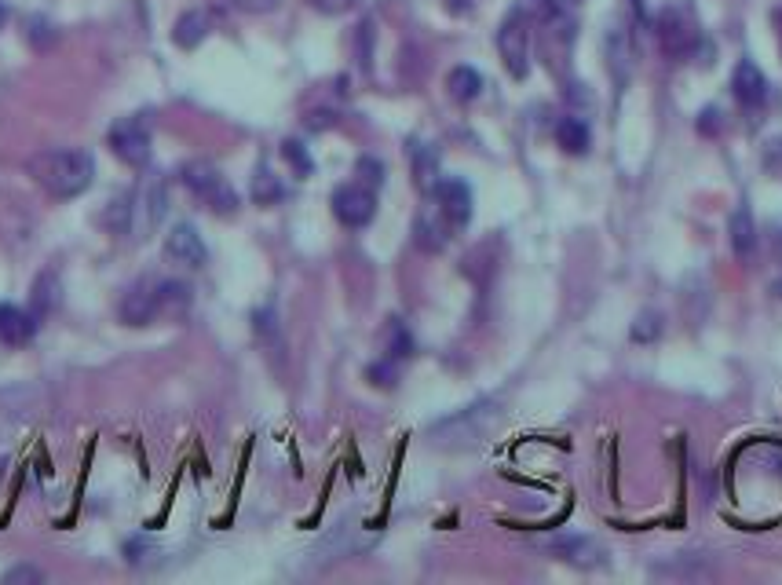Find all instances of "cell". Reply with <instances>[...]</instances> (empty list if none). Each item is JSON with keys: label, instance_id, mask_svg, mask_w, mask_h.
I'll use <instances>...</instances> for the list:
<instances>
[{"label": "cell", "instance_id": "6da1fadb", "mask_svg": "<svg viewBox=\"0 0 782 585\" xmlns=\"http://www.w3.org/2000/svg\"><path fill=\"white\" fill-rule=\"evenodd\" d=\"M30 172L52 198H77L96 180V161L88 150H41L30 158Z\"/></svg>", "mask_w": 782, "mask_h": 585}, {"label": "cell", "instance_id": "7a4b0ae2", "mask_svg": "<svg viewBox=\"0 0 782 585\" xmlns=\"http://www.w3.org/2000/svg\"><path fill=\"white\" fill-rule=\"evenodd\" d=\"M497 417H501V410H497L494 399H479V403L457 410L454 417L432 425V439L439 447H472L497 425Z\"/></svg>", "mask_w": 782, "mask_h": 585}, {"label": "cell", "instance_id": "3957f363", "mask_svg": "<svg viewBox=\"0 0 782 585\" xmlns=\"http://www.w3.org/2000/svg\"><path fill=\"white\" fill-rule=\"evenodd\" d=\"M180 180L183 187L194 194V198H201V202L209 205L212 213H234L238 209V191H234L231 183L223 180L220 169L216 165H209V161H187L180 169Z\"/></svg>", "mask_w": 782, "mask_h": 585}, {"label": "cell", "instance_id": "277c9868", "mask_svg": "<svg viewBox=\"0 0 782 585\" xmlns=\"http://www.w3.org/2000/svg\"><path fill=\"white\" fill-rule=\"evenodd\" d=\"M497 52H501L505 70L516 81H523L530 74V22L523 11H512L501 22V30H497Z\"/></svg>", "mask_w": 782, "mask_h": 585}, {"label": "cell", "instance_id": "5b68a950", "mask_svg": "<svg viewBox=\"0 0 782 585\" xmlns=\"http://www.w3.org/2000/svg\"><path fill=\"white\" fill-rule=\"evenodd\" d=\"M695 44H698V30H695V22H691V15H684L680 8H666L658 15V48H662L673 63L687 59V55L695 52Z\"/></svg>", "mask_w": 782, "mask_h": 585}, {"label": "cell", "instance_id": "8992f818", "mask_svg": "<svg viewBox=\"0 0 782 585\" xmlns=\"http://www.w3.org/2000/svg\"><path fill=\"white\" fill-rule=\"evenodd\" d=\"M333 216L344 227H366L377 216V194L366 183H344L333 191Z\"/></svg>", "mask_w": 782, "mask_h": 585}, {"label": "cell", "instance_id": "52a82bcc", "mask_svg": "<svg viewBox=\"0 0 782 585\" xmlns=\"http://www.w3.org/2000/svg\"><path fill=\"white\" fill-rule=\"evenodd\" d=\"M106 143H110V150H114L125 165H132V169H143V165L150 161V132L139 117H125V121H117V125L110 128Z\"/></svg>", "mask_w": 782, "mask_h": 585}, {"label": "cell", "instance_id": "ba28073f", "mask_svg": "<svg viewBox=\"0 0 782 585\" xmlns=\"http://www.w3.org/2000/svg\"><path fill=\"white\" fill-rule=\"evenodd\" d=\"M549 553L560 556L563 564L582 567V571H592V567L607 564V549H603L596 538H589V534H563V538H552Z\"/></svg>", "mask_w": 782, "mask_h": 585}, {"label": "cell", "instance_id": "9c48e42d", "mask_svg": "<svg viewBox=\"0 0 782 585\" xmlns=\"http://www.w3.org/2000/svg\"><path fill=\"white\" fill-rule=\"evenodd\" d=\"M165 256H169L172 264L187 267V271H198V267H205V260H209V249L201 242L198 227L176 224L169 234H165Z\"/></svg>", "mask_w": 782, "mask_h": 585}, {"label": "cell", "instance_id": "30bf717a", "mask_svg": "<svg viewBox=\"0 0 782 585\" xmlns=\"http://www.w3.org/2000/svg\"><path fill=\"white\" fill-rule=\"evenodd\" d=\"M432 202L439 205V213L450 220V227H465L472 220V191L465 180H439L432 191Z\"/></svg>", "mask_w": 782, "mask_h": 585}, {"label": "cell", "instance_id": "8fae6325", "mask_svg": "<svg viewBox=\"0 0 782 585\" xmlns=\"http://www.w3.org/2000/svg\"><path fill=\"white\" fill-rule=\"evenodd\" d=\"M158 315H161L158 282H136L121 297V319H125V326H150Z\"/></svg>", "mask_w": 782, "mask_h": 585}, {"label": "cell", "instance_id": "7c38bea8", "mask_svg": "<svg viewBox=\"0 0 782 585\" xmlns=\"http://www.w3.org/2000/svg\"><path fill=\"white\" fill-rule=\"evenodd\" d=\"M731 92L739 99L746 110H761L764 99H768V77L761 74V66L750 63V59H742L735 66V74H731Z\"/></svg>", "mask_w": 782, "mask_h": 585}, {"label": "cell", "instance_id": "4fadbf2b", "mask_svg": "<svg viewBox=\"0 0 782 585\" xmlns=\"http://www.w3.org/2000/svg\"><path fill=\"white\" fill-rule=\"evenodd\" d=\"M450 220H446L443 213H439V205H428V209H421V216H417V224H413V242L421 245L424 253H439V249H446V242H450Z\"/></svg>", "mask_w": 782, "mask_h": 585}, {"label": "cell", "instance_id": "5bb4252c", "mask_svg": "<svg viewBox=\"0 0 782 585\" xmlns=\"http://www.w3.org/2000/svg\"><path fill=\"white\" fill-rule=\"evenodd\" d=\"M37 337V315L15 308V304H0V344L22 348Z\"/></svg>", "mask_w": 782, "mask_h": 585}, {"label": "cell", "instance_id": "9a60e30c", "mask_svg": "<svg viewBox=\"0 0 782 585\" xmlns=\"http://www.w3.org/2000/svg\"><path fill=\"white\" fill-rule=\"evenodd\" d=\"M212 26H216L212 11L191 8L176 19V26H172V41H176V48H183V52H194V48H198V44L212 33Z\"/></svg>", "mask_w": 782, "mask_h": 585}, {"label": "cell", "instance_id": "2e32d148", "mask_svg": "<svg viewBox=\"0 0 782 585\" xmlns=\"http://www.w3.org/2000/svg\"><path fill=\"white\" fill-rule=\"evenodd\" d=\"M728 234H731V249L739 260H750L757 253V224H753L750 209H735L728 220Z\"/></svg>", "mask_w": 782, "mask_h": 585}, {"label": "cell", "instance_id": "e0dca14e", "mask_svg": "<svg viewBox=\"0 0 782 585\" xmlns=\"http://www.w3.org/2000/svg\"><path fill=\"white\" fill-rule=\"evenodd\" d=\"M30 300H33V315H37V319H44V315H52V311L59 308V300H63V286H59L55 271H41V275H37Z\"/></svg>", "mask_w": 782, "mask_h": 585}, {"label": "cell", "instance_id": "ac0fdd59", "mask_svg": "<svg viewBox=\"0 0 782 585\" xmlns=\"http://www.w3.org/2000/svg\"><path fill=\"white\" fill-rule=\"evenodd\" d=\"M446 88H450V96H454L457 103H472V99H479V92H483V77H479V70H472V66H454L450 77H446Z\"/></svg>", "mask_w": 782, "mask_h": 585}, {"label": "cell", "instance_id": "d6986e66", "mask_svg": "<svg viewBox=\"0 0 782 585\" xmlns=\"http://www.w3.org/2000/svg\"><path fill=\"white\" fill-rule=\"evenodd\" d=\"M556 143H560L567 154H585L592 143L589 125H585L582 117H563L560 125H556Z\"/></svg>", "mask_w": 782, "mask_h": 585}, {"label": "cell", "instance_id": "ffe728a7", "mask_svg": "<svg viewBox=\"0 0 782 585\" xmlns=\"http://www.w3.org/2000/svg\"><path fill=\"white\" fill-rule=\"evenodd\" d=\"M413 176H417L421 191H435V183H439V158H435V150L413 143Z\"/></svg>", "mask_w": 782, "mask_h": 585}, {"label": "cell", "instance_id": "44dd1931", "mask_svg": "<svg viewBox=\"0 0 782 585\" xmlns=\"http://www.w3.org/2000/svg\"><path fill=\"white\" fill-rule=\"evenodd\" d=\"M158 297H161V315H183L187 304H191V286L187 282H158Z\"/></svg>", "mask_w": 782, "mask_h": 585}, {"label": "cell", "instance_id": "7402d4cb", "mask_svg": "<svg viewBox=\"0 0 782 585\" xmlns=\"http://www.w3.org/2000/svg\"><path fill=\"white\" fill-rule=\"evenodd\" d=\"M629 337H633V344H655L662 337V315L658 311H640V319L633 322Z\"/></svg>", "mask_w": 782, "mask_h": 585}, {"label": "cell", "instance_id": "603a6c76", "mask_svg": "<svg viewBox=\"0 0 782 585\" xmlns=\"http://www.w3.org/2000/svg\"><path fill=\"white\" fill-rule=\"evenodd\" d=\"M282 194H286V191H282V183H278L267 169H260L253 176V202L256 205H275Z\"/></svg>", "mask_w": 782, "mask_h": 585}, {"label": "cell", "instance_id": "cb8c5ba5", "mask_svg": "<svg viewBox=\"0 0 782 585\" xmlns=\"http://www.w3.org/2000/svg\"><path fill=\"white\" fill-rule=\"evenodd\" d=\"M282 154H286V161L293 165L296 176H311V172H315V161H311V154L304 150V143L286 139V143H282Z\"/></svg>", "mask_w": 782, "mask_h": 585}, {"label": "cell", "instance_id": "d4e9b609", "mask_svg": "<svg viewBox=\"0 0 782 585\" xmlns=\"http://www.w3.org/2000/svg\"><path fill=\"white\" fill-rule=\"evenodd\" d=\"M355 176H359V183H366V187H381V183H384V165L377 158H359V165H355Z\"/></svg>", "mask_w": 782, "mask_h": 585}, {"label": "cell", "instance_id": "484cf974", "mask_svg": "<svg viewBox=\"0 0 782 585\" xmlns=\"http://www.w3.org/2000/svg\"><path fill=\"white\" fill-rule=\"evenodd\" d=\"M413 351V341H410V333H406V326L402 322H395L391 326V344H388V355L391 359H406Z\"/></svg>", "mask_w": 782, "mask_h": 585}, {"label": "cell", "instance_id": "4316f807", "mask_svg": "<svg viewBox=\"0 0 782 585\" xmlns=\"http://www.w3.org/2000/svg\"><path fill=\"white\" fill-rule=\"evenodd\" d=\"M30 582H44L41 567L19 564V567H11V571H4V585H30Z\"/></svg>", "mask_w": 782, "mask_h": 585}, {"label": "cell", "instance_id": "83f0119b", "mask_svg": "<svg viewBox=\"0 0 782 585\" xmlns=\"http://www.w3.org/2000/svg\"><path fill=\"white\" fill-rule=\"evenodd\" d=\"M720 128H724V114H720L717 107L702 110V117H698V132H702V136H717Z\"/></svg>", "mask_w": 782, "mask_h": 585}, {"label": "cell", "instance_id": "f1b7e54d", "mask_svg": "<svg viewBox=\"0 0 782 585\" xmlns=\"http://www.w3.org/2000/svg\"><path fill=\"white\" fill-rule=\"evenodd\" d=\"M227 4L238 11H249V15H267V11H275L282 0H227Z\"/></svg>", "mask_w": 782, "mask_h": 585}, {"label": "cell", "instance_id": "f546056e", "mask_svg": "<svg viewBox=\"0 0 782 585\" xmlns=\"http://www.w3.org/2000/svg\"><path fill=\"white\" fill-rule=\"evenodd\" d=\"M315 11H322V15H344V11L355 8V0H307Z\"/></svg>", "mask_w": 782, "mask_h": 585}, {"label": "cell", "instance_id": "4dcf8cb0", "mask_svg": "<svg viewBox=\"0 0 782 585\" xmlns=\"http://www.w3.org/2000/svg\"><path fill=\"white\" fill-rule=\"evenodd\" d=\"M370 44H373V22L366 19L359 26V63L370 66Z\"/></svg>", "mask_w": 782, "mask_h": 585}, {"label": "cell", "instance_id": "1f68e13d", "mask_svg": "<svg viewBox=\"0 0 782 585\" xmlns=\"http://www.w3.org/2000/svg\"><path fill=\"white\" fill-rule=\"evenodd\" d=\"M768 165H772L775 172H782V143H772V150H768Z\"/></svg>", "mask_w": 782, "mask_h": 585}, {"label": "cell", "instance_id": "d6a6232c", "mask_svg": "<svg viewBox=\"0 0 782 585\" xmlns=\"http://www.w3.org/2000/svg\"><path fill=\"white\" fill-rule=\"evenodd\" d=\"M4 26H8V8L0 4V30H4Z\"/></svg>", "mask_w": 782, "mask_h": 585}, {"label": "cell", "instance_id": "836d02e7", "mask_svg": "<svg viewBox=\"0 0 782 585\" xmlns=\"http://www.w3.org/2000/svg\"><path fill=\"white\" fill-rule=\"evenodd\" d=\"M571 4H582V0H571Z\"/></svg>", "mask_w": 782, "mask_h": 585}]
</instances>
